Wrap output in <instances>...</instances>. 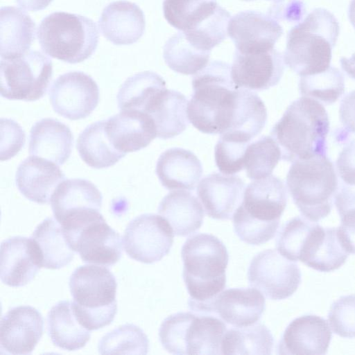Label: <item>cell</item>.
<instances>
[{"label": "cell", "mask_w": 355, "mask_h": 355, "mask_svg": "<svg viewBox=\"0 0 355 355\" xmlns=\"http://www.w3.org/2000/svg\"><path fill=\"white\" fill-rule=\"evenodd\" d=\"M192 87L187 105L190 123L203 133H223L232 119L238 93L230 65L218 60L210 62L193 76Z\"/></svg>", "instance_id": "1"}, {"label": "cell", "mask_w": 355, "mask_h": 355, "mask_svg": "<svg viewBox=\"0 0 355 355\" xmlns=\"http://www.w3.org/2000/svg\"><path fill=\"white\" fill-rule=\"evenodd\" d=\"M329 130V116L323 105L302 96L289 105L270 136L279 147L281 159L293 162L327 155Z\"/></svg>", "instance_id": "2"}, {"label": "cell", "mask_w": 355, "mask_h": 355, "mask_svg": "<svg viewBox=\"0 0 355 355\" xmlns=\"http://www.w3.org/2000/svg\"><path fill=\"white\" fill-rule=\"evenodd\" d=\"M276 248L289 260L302 261L320 272L339 268L349 252L343 245L336 227H323L305 217L288 220L279 232Z\"/></svg>", "instance_id": "3"}, {"label": "cell", "mask_w": 355, "mask_h": 355, "mask_svg": "<svg viewBox=\"0 0 355 355\" xmlns=\"http://www.w3.org/2000/svg\"><path fill=\"white\" fill-rule=\"evenodd\" d=\"M286 204V189L277 177L250 182L232 217L236 234L250 245L266 243L275 236Z\"/></svg>", "instance_id": "4"}, {"label": "cell", "mask_w": 355, "mask_h": 355, "mask_svg": "<svg viewBox=\"0 0 355 355\" xmlns=\"http://www.w3.org/2000/svg\"><path fill=\"white\" fill-rule=\"evenodd\" d=\"M339 32V23L331 12L314 9L288 33L284 63L300 76L327 70Z\"/></svg>", "instance_id": "5"}, {"label": "cell", "mask_w": 355, "mask_h": 355, "mask_svg": "<svg viewBox=\"0 0 355 355\" xmlns=\"http://www.w3.org/2000/svg\"><path fill=\"white\" fill-rule=\"evenodd\" d=\"M181 257L188 302H209L223 291L229 255L218 238L209 234L193 235L184 243Z\"/></svg>", "instance_id": "6"}, {"label": "cell", "mask_w": 355, "mask_h": 355, "mask_svg": "<svg viewBox=\"0 0 355 355\" xmlns=\"http://www.w3.org/2000/svg\"><path fill=\"white\" fill-rule=\"evenodd\" d=\"M286 182L304 217L318 222L329 214L339 185L334 164L327 155L293 162Z\"/></svg>", "instance_id": "7"}, {"label": "cell", "mask_w": 355, "mask_h": 355, "mask_svg": "<svg viewBox=\"0 0 355 355\" xmlns=\"http://www.w3.org/2000/svg\"><path fill=\"white\" fill-rule=\"evenodd\" d=\"M73 311L89 331L110 324L117 311V283L113 273L97 265L78 267L69 278Z\"/></svg>", "instance_id": "8"}, {"label": "cell", "mask_w": 355, "mask_h": 355, "mask_svg": "<svg viewBox=\"0 0 355 355\" xmlns=\"http://www.w3.org/2000/svg\"><path fill=\"white\" fill-rule=\"evenodd\" d=\"M37 35L45 53L70 64L89 58L95 52L99 37L92 19L65 12H55L45 17Z\"/></svg>", "instance_id": "9"}, {"label": "cell", "mask_w": 355, "mask_h": 355, "mask_svg": "<svg viewBox=\"0 0 355 355\" xmlns=\"http://www.w3.org/2000/svg\"><path fill=\"white\" fill-rule=\"evenodd\" d=\"M227 330L224 321L213 315L179 312L164 319L159 337L163 347L173 354L218 355L222 354Z\"/></svg>", "instance_id": "10"}, {"label": "cell", "mask_w": 355, "mask_h": 355, "mask_svg": "<svg viewBox=\"0 0 355 355\" xmlns=\"http://www.w3.org/2000/svg\"><path fill=\"white\" fill-rule=\"evenodd\" d=\"M52 76V61L40 51L1 59V96L9 100H39L46 94Z\"/></svg>", "instance_id": "11"}, {"label": "cell", "mask_w": 355, "mask_h": 355, "mask_svg": "<svg viewBox=\"0 0 355 355\" xmlns=\"http://www.w3.org/2000/svg\"><path fill=\"white\" fill-rule=\"evenodd\" d=\"M249 284L270 300L289 297L301 282L298 265L282 256L277 250L268 249L255 255L248 271Z\"/></svg>", "instance_id": "12"}, {"label": "cell", "mask_w": 355, "mask_h": 355, "mask_svg": "<svg viewBox=\"0 0 355 355\" xmlns=\"http://www.w3.org/2000/svg\"><path fill=\"white\" fill-rule=\"evenodd\" d=\"M173 237L172 227L162 216L144 214L132 219L126 227L124 249L131 259L153 263L169 252Z\"/></svg>", "instance_id": "13"}, {"label": "cell", "mask_w": 355, "mask_h": 355, "mask_svg": "<svg viewBox=\"0 0 355 355\" xmlns=\"http://www.w3.org/2000/svg\"><path fill=\"white\" fill-rule=\"evenodd\" d=\"M53 110L70 120L87 117L97 107L99 89L96 81L83 71H70L58 76L49 91Z\"/></svg>", "instance_id": "14"}, {"label": "cell", "mask_w": 355, "mask_h": 355, "mask_svg": "<svg viewBox=\"0 0 355 355\" xmlns=\"http://www.w3.org/2000/svg\"><path fill=\"white\" fill-rule=\"evenodd\" d=\"M188 304L193 312L215 314L234 327H245L261 318L266 300L258 289L236 288L225 290L209 302H188Z\"/></svg>", "instance_id": "15"}, {"label": "cell", "mask_w": 355, "mask_h": 355, "mask_svg": "<svg viewBox=\"0 0 355 355\" xmlns=\"http://www.w3.org/2000/svg\"><path fill=\"white\" fill-rule=\"evenodd\" d=\"M65 236L71 248L78 252L85 263L111 266L121 259V237L103 216Z\"/></svg>", "instance_id": "16"}, {"label": "cell", "mask_w": 355, "mask_h": 355, "mask_svg": "<svg viewBox=\"0 0 355 355\" xmlns=\"http://www.w3.org/2000/svg\"><path fill=\"white\" fill-rule=\"evenodd\" d=\"M283 33L277 19L261 12L247 10L234 15L229 21L227 34L241 53L270 51Z\"/></svg>", "instance_id": "17"}, {"label": "cell", "mask_w": 355, "mask_h": 355, "mask_svg": "<svg viewBox=\"0 0 355 355\" xmlns=\"http://www.w3.org/2000/svg\"><path fill=\"white\" fill-rule=\"evenodd\" d=\"M44 319L31 306L11 308L0 322L1 354H31L42 336Z\"/></svg>", "instance_id": "18"}, {"label": "cell", "mask_w": 355, "mask_h": 355, "mask_svg": "<svg viewBox=\"0 0 355 355\" xmlns=\"http://www.w3.org/2000/svg\"><path fill=\"white\" fill-rule=\"evenodd\" d=\"M284 56L276 49L243 54L236 50L231 67L236 88L263 91L276 85L284 71Z\"/></svg>", "instance_id": "19"}, {"label": "cell", "mask_w": 355, "mask_h": 355, "mask_svg": "<svg viewBox=\"0 0 355 355\" xmlns=\"http://www.w3.org/2000/svg\"><path fill=\"white\" fill-rule=\"evenodd\" d=\"M42 268V256L35 241L24 236L4 240L0 250V277L9 286H23Z\"/></svg>", "instance_id": "20"}, {"label": "cell", "mask_w": 355, "mask_h": 355, "mask_svg": "<svg viewBox=\"0 0 355 355\" xmlns=\"http://www.w3.org/2000/svg\"><path fill=\"white\" fill-rule=\"evenodd\" d=\"M331 339L327 321L316 315H304L292 320L277 346L278 354H325Z\"/></svg>", "instance_id": "21"}, {"label": "cell", "mask_w": 355, "mask_h": 355, "mask_svg": "<svg viewBox=\"0 0 355 355\" xmlns=\"http://www.w3.org/2000/svg\"><path fill=\"white\" fill-rule=\"evenodd\" d=\"M103 196L89 180L67 179L55 189L51 198L55 218L62 225L93 211H101Z\"/></svg>", "instance_id": "22"}, {"label": "cell", "mask_w": 355, "mask_h": 355, "mask_svg": "<svg viewBox=\"0 0 355 355\" xmlns=\"http://www.w3.org/2000/svg\"><path fill=\"white\" fill-rule=\"evenodd\" d=\"M245 187L239 176L212 173L200 180L197 194L208 216L228 220L241 204Z\"/></svg>", "instance_id": "23"}, {"label": "cell", "mask_w": 355, "mask_h": 355, "mask_svg": "<svg viewBox=\"0 0 355 355\" xmlns=\"http://www.w3.org/2000/svg\"><path fill=\"white\" fill-rule=\"evenodd\" d=\"M105 131L113 146L127 153L146 148L157 132L152 117L139 110H121L105 120Z\"/></svg>", "instance_id": "24"}, {"label": "cell", "mask_w": 355, "mask_h": 355, "mask_svg": "<svg viewBox=\"0 0 355 355\" xmlns=\"http://www.w3.org/2000/svg\"><path fill=\"white\" fill-rule=\"evenodd\" d=\"M64 180V174L55 162L33 155L19 165L15 175L20 193L41 205L49 203L54 191Z\"/></svg>", "instance_id": "25"}, {"label": "cell", "mask_w": 355, "mask_h": 355, "mask_svg": "<svg viewBox=\"0 0 355 355\" xmlns=\"http://www.w3.org/2000/svg\"><path fill=\"white\" fill-rule=\"evenodd\" d=\"M101 34L116 45H130L143 35L146 22L143 11L136 3L120 0L107 5L98 20Z\"/></svg>", "instance_id": "26"}, {"label": "cell", "mask_w": 355, "mask_h": 355, "mask_svg": "<svg viewBox=\"0 0 355 355\" xmlns=\"http://www.w3.org/2000/svg\"><path fill=\"white\" fill-rule=\"evenodd\" d=\"M73 137L70 128L61 121L42 119L30 131L29 154L62 165L69 158Z\"/></svg>", "instance_id": "27"}, {"label": "cell", "mask_w": 355, "mask_h": 355, "mask_svg": "<svg viewBox=\"0 0 355 355\" xmlns=\"http://www.w3.org/2000/svg\"><path fill=\"white\" fill-rule=\"evenodd\" d=\"M156 174L162 186L168 190H193L202 175V166L191 151L171 148L159 157Z\"/></svg>", "instance_id": "28"}, {"label": "cell", "mask_w": 355, "mask_h": 355, "mask_svg": "<svg viewBox=\"0 0 355 355\" xmlns=\"http://www.w3.org/2000/svg\"><path fill=\"white\" fill-rule=\"evenodd\" d=\"M267 110L263 101L254 92L238 88L236 103L227 130L220 136L250 144L264 128Z\"/></svg>", "instance_id": "29"}, {"label": "cell", "mask_w": 355, "mask_h": 355, "mask_svg": "<svg viewBox=\"0 0 355 355\" xmlns=\"http://www.w3.org/2000/svg\"><path fill=\"white\" fill-rule=\"evenodd\" d=\"M187 98L175 90L165 89L156 96L146 112L155 123L157 137L173 138L187 128Z\"/></svg>", "instance_id": "30"}, {"label": "cell", "mask_w": 355, "mask_h": 355, "mask_svg": "<svg viewBox=\"0 0 355 355\" xmlns=\"http://www.w3.org/2000/svg\"><path fill=\"white\" fill-rule=\"evenodd\" d=\"M157 211L169 223L175 236H186L195 233L204 219L200 202L186 191L168 193L160 202Z\"/></svg>", "instance_id": "31"}, {"label": "cell", "mask_w": 355, "mask_h": 355, "mask_svg": "<svg viewBox=\"0 0 355 355\" xmlns=\"http://www.w3.org/2000/svg\"><path fill=\"white\" fill-rule=\"evenodd\" d=\"M35 23L24 10L13 6L1 8V59L12 58L29 51L35 39Z\"/></svg>", "instance_id": "32"}, {"label": "cell", "mask_w": 355, "mask_h": 355, "mask_svg": "<svg viewBox=\"0 0 355 355\" xmlns=\"http://www.w3.org/2000/svg\"><path fill=\"white\" fill-rule=\"evenodd\" d=\"M47 324L53 344L64 350L80 349L91 338L90 331L80 324L68 300L60 301L51 309Z\"/></svg>", "instance_id": "33"}, {"label": "cell", "mask_w": 355, "mask_h": 355, "mask_svg": "<svg viewBox=\"0 0 355 355\" xmlns=\"http://www.w3.org/2000/svg\"><path fill=\"white\" fill-rule=\"evenodd\" d=\"M31 238L39 248L44 268L60 269L74 257V251L67 241L63 227L53 218H46L40 223Z\"/></svg>", "instance_id": "34"}, {"label": "cell", "mask_w": 355, "mask_h": 355, "mask_svg": "<svg viewBox=\"0 0 355 355\" xmlns=\"http://www.w3.org/2000/svg\"><path fill=\"white\" fill-rule=\"evenodd\" d=\"M76 148L87 165L98 169L114 165L126 155L110 142L105 131V120L87 125L78 137Z\"/></svg>", "instance_id": "35"}, {"label": "cell", "mask_w": 355, "mask_h": 355, "mask_svg": "<svg viewBox=\"0 0 355 355\" xmlns=\"http://www.w3.org/2000/svg\"><path fill=\"white\" fill-rule=\"evenodd\" d=\"M166 88L164 80L157 73L145 71L128 78L117 94L119 110L146 112L156 96Z\"/></svg>", "instance_id": "36"}, {"label": "cell", "mask_w": 355, "mask_h": 355, "mask_svg": "<svg viewBox=\"0 0 355 355\" xmlns=\"http://www.w3.org/2000/svg\"><path fill=\"white\" fill-rule=\"evenodd\" d=\"M274 339L261 323L234 327L227 330L222 340V354H271Z\"/></svg>", "instance_id": "37"}, {"label": "cell", "mask_w": 355, "mask_h": 355, "mask_svg": "<svg viewBox=\"0 0 355 355\" xmlns=\"http://www.w3.org/2000/svg\"><path fill=\"white\" fill-rule=\"evenodd\" d=\"M211 51L195 46L181 31L171 37L164 46L163 57L173 71L185 75L196 74L209 62Z\"/></svg>", "instance_id": "38"}, {"label": "cell", "mask_w": 355, "mask_h": 355, "mask_svg": "<svg viewBox=\"0 0 355 355\" xmlns=\"http://www.w3.org/2000/svg\"><path fill=\"white\" fill-rule=\"evenodd\" d=\"M218 5L216 0H164L163 12L172 26L187 31L211 15Z\"/></svg>", "instance_id": "39"}, {"label": "cell", "mask_w": 355, "mask_h": 355, "mask_svg": "<svg viewBox=\"0 0 355 355\" xmlns=\"http://www.w3.org/2000/svg\"><path fill=\"white\" fill-rule=\"evenodd\" d=\"M279 146L271 136L263 135L250 143L244 157L246 176L260 180L270 175L281 159Z\"/></svg>", "instance_id": "40"}, {"label": "cell", "mask_w": 355, "mask_h": 355, "mask_svg": "<svg viewBox=\"0 0 355 355\" xmlns=\"http://www.w3.org/2000/svg\"><path fill=\"white\" fill-rule=\"evenodd\" d=\"M299 89L302 96L331 105L345 92L344 76L337 68L330 66L322 72L300 76Z\"/></svg>", "instance_id": "41"}, {"label": "cell", "mask_w": 355, "mask_h": 355, "mask_svg": "<svg viewBox=\"0 0 355 355\" xmlns=\"http://www.w3.org/2000/svg\"><path fill=\"white\" fill-rule=\"evenodd\" d=\"M149 340L141 329L133 324H125L105 334L99 341L101 354H146Z\"/></svg>", "instance_id": "42"}, {"label": "cell", "mask_w": 355, "mask_h": 355, "mask_svg": "<svg viewBox=\"0 0 355 355\" xmlns=\"http://www.w3.org/2000/svg\"><path fill=\"white\" fill-rule=\"evenodd\" d=\"M230 19L229 12L218 5L211 15L193 28L182 32L195 46L211 51L226 38Z\"/></svg>", "instance_id": "43"}, {"label": "cell", "mask_w": 355, "mask_h": 355, "mask_svg": "<svg viewBox=\"0 0 355 355\" xmlns=\"http://www.w3.org/2000/svg\"><path fill=\"white\" fill-rule=\"evenodd\" d=\"M249 144L220 136L214 148L215 162L225 175H234L244 168V157Z\"/></svg>", "instance_id": "44"}, {"label": "cell", "mask_w": 355, "mask_h": 355, "mask_svg": "<svg viewBox=\"0 0 355 355\" xmlns=\"http://www.w3.org/2000/svg\"><path fill=\"white\" fill-rule=\"evenodd\" d=\"M328 322L336 335L343 338L355 337V294L342 296L333 302Z\"/></svg>", "instance_id": "45"}, {"label": "cell", "mask_w": 355, "mask_h": 355, "mask_svg": "<svg viewBox=\"0 0 355 355\" xmlns=\"http://www.w3.org/2000/svg\"><path fill=\"white\" fill-rule=\"evenodd\" d=\"M25 140V132L19 123L12 119H1V161L15 156L24 146Z\"/></svg>", "instance_id": "46"}, {"label": "cell", "mask_w": 355, "mask_h": 355, "mask_svg": "<svg viewBox=\"0 0 355 355\" xmlns=\"http://www.w3.org/2000/svg\"><path fill=\"white\" fill-rule=\"evenodd\" d=\"M336 166L342 184L355 187V139L343 148L337 158Z\"/></svg>", "instance_id": "47"}, {"label": "cell", "mask_w": 355, "mask_h": 355, "mask_svg": "<svg viewBox=\"0 0 355 355\" xmlns=\"http://www.w3.org/2000/svg\"><path fill=\"white\" fill-rule=\"evenodd\" d=\"M340 225L338 234L345 250L355 254V206L339 214Z\"/></svg>", "instance_id": "48"}, {"label": "cell", "mask_w": 355, "mask_h": 355, "mask_svg": "<svg viewBox=\"0 0 355 355\" xmlns=\"http://www.w3.org/2000/svg\"><path fill=\"white\" fill-rule=\"evenodd\" d=\"M306 12L303 3L299 0H290L286 3L274 5L268 15L275 19L297 21Z\"/></svg>", "instance_id": "49"}, {"label": "cell", "mask_w": 355, "mask_h": 355, "mask_svg": "<svg viewBox=\"0 0 355 355\" xmlns=\"http://www.w3.org/2000/svg\"><path fill=\"white\" fill-rule=\"evenodd\" d=\"M340 121L347 133H355V90L347 94L341 100Z\"/></svg>", "instance_id": "50"}, {"label": "cell", "mask_w": 355, "mask_h": 355, "mask_svg": "<svg viewBox=\"0 0 355 355\" xmlns=\"http://www.w3.org/2000/svg\"><path fill=\"white\" fill-rule=\"evenodd\" d=\"M19 6L31 11H38L46 8L53 0H15Z\"/></svg>", "instance_id": "51"}, {"label": "cell", "mask_w": 355, "mask_h": 355, "mask_svg": "<svg viewBox=\"0 0 355 355\" xmlns=\"http://www.w3.org/2000/svg\"><path fill=\"white\" fill-rule=\"evenodd\" d=\"M340 62L343 70L349 77L355 80V53L349 58H341Z\"/></svg>", "instance_id": "52"}, {"label": "cell", "mask_w": 355, "mask_h": 355, "mask_svg": "<svg viewBox=\"0 0 355 355\" xmlns=\"http://www.w3.org/2000/svg\"><path fill=\"white\" fill-rule=\"evenodd\" d=\"M348 17L352 26L355 28V0H352L348 9Z\"/></svg>", "instance_id": "53"}, {"label": "cell", "mask_w": 355, "mask_h": 355, "mask_svg": "<svg viewBox=\"0 0 355 355\" xmlns=\"http://www.w3.org/2000/svg\"><path fill=\"white\" fill-rule=\"evenodd\" d=\"M243 1H256V0H243ZM268 1H272L275 3H279L284 0H268Z\"/></svg>", "instance_id": "54"}]
</instances>
